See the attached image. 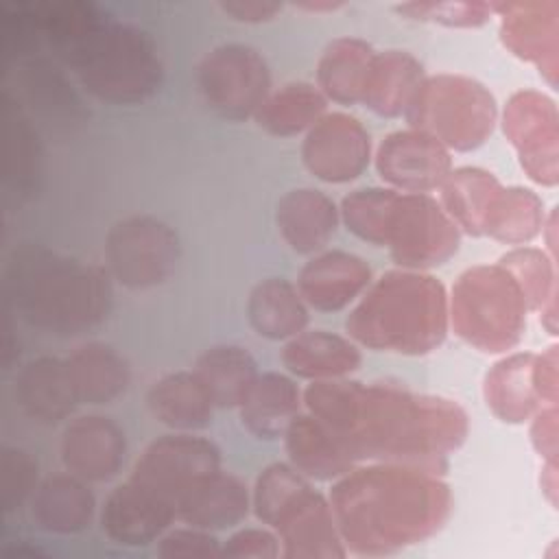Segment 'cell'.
Listing matches in <instances>:
<instances>
[{"instance_id":"3957f363","label":"cell","mask_w":559,"mask_h":559,"mask_svg":"<svg viewBox=\"0 0 559 559\" xmlns=\"http://www.w3.org/2000/svg\"><path fill=\"white\" fill-rule=\"evenodd\" d=\"M448 509V487L435 474L400 463L349 469L332 489V513L360 552L421 539L441 526Z\"/></svg>"},{"instance_id":"f1b7e54d","label":"cell","mask_w":559,"mask_h":559,"mask_svg":"<svg viewBox=\"0 0 559 559\" xmlns=\"http://www.w3.org/2000/svg\"><path fill=\"white\" fill-rule=\"evenodd\" d=\"M487 406L511 424L526 421L544 408V400L535 386V354H513L485 378Z\"/></svg>"},{"instance_id":"9a60e30c","label":"cell","mask_w":559,"mask_h":559,"mask_svg":"<svg viewBox=\"0 0 559 559\" xmlns=\"http://www.w3.org/2000/svg\"><path fill=\"white\" fill-rule=\"evenodd\" d=\"M173 520H177L175 502L133 478L118 485L100 511L107 537L124 546H144L157 539Z\"/></svg>"},{"instance_id":"f35d334b","label":"cell","mask_w":559,"mask_h":559,"mask_svg":"<svg viewBox=\"0 0 559 559\" xmlns=\"http://www.w3.org/2000/svg\"><path fill=\"white\" fill-rule=\"evenodd\" d=\"M500 266L513 275L528 308L542 312L546 306L555 308L552 260L546 258L544 251L533 247H518L500 258Z\"/></svg>"},{"instance_id":"603a6c76","label":"cell","mask_w":559,"mask_h":559,"mask_svg":"<svg viewBox=\"0 0 559 559\" xmlns=\"http://www.w3.org/2000/svg\"><path fill=\"white\" fill-rule=\"evenodd\" d=\"M491 13L502 17V39L522 59L535 61L542 70L555 72L557 7L555 2H489Z\"/></svg>"},{"instance_id":"8fae6325","label":"cell","mask_w":559,"mask_h":559,"mask_svg":"<svg viewBox=\"0 0 559 559\" xmlns=\"http://www.w3.org/2000/svg\"><path fill=\"white\" fill-rule=\"evenodd\" d=\"M216 469H221V452L210 439L175 432L155 439L142 452L131 478L164 493L177 507V498L186 487Z\"/></svg>"},{"instance_id":"ee69618b","label":"cell","mask_w":559,"mask_h":559,"mask_svg":"<svg viewBox=\"0 0 559 559\" xmlns=\"http://www.w3.org/2000/svg\"><path fill=\"white\" fill-rule=\"evenodd\" d=\"M223 13L231 15V20L238 22H266L273 20L280 11L282 4L280 2H255V0H245V2H221L218 4Z\"/></svg>"},{"instance_id":"d590c367","label":"cell","mask_w":559,"mask_h":559,"mask_svg":"<svg viewBox=\"0 0 559 559\" xmlns=\"http://www.w3.org/2000/svg\"><path fill=\"white\" fill-rule=\"evenodd\" d=\"M544 229V201L526 188H500L493 197L483 234L504 242V245H524L531 242Z\"/></svg>"},{"instance_id":"60d3db41","label":"cell","mask_w":559,"mask_h":559,"mask_svg":"<svg viewBox=\"0 0 559 559\" xmlns=\"http://www.w3.org/2000/svg\"><path fill=\"white\" fill-rule=\"evenodd\" d=\"M395 11L411 20L437 22L443 26L476 28L489 20L491 4L487 2H408V4H397Z\"/></svg>"},{"instance_id":"4fadbf2b","label":"cell","mask_w":559,"mask_h":559,"mask_svg":"<svg viewBox=\"0 0 559 559\" xmlns=\"http://www.w3.org/2000/svg\"><path fill=\"white\" fill-rule=\"evenodd\" d=\"M369 133L347 114H323L301 146L306 168L330 183L356 179L369 164Z\"/></svg>"},{"instance_id":"1f68e13d","label":"cell","mask_w":559,"mask_h":559,"mask_svg":"<svg viewBox=\"0 0 559 559\" xmlns=\"http://www.w3.org/2000/svg\"><path fill=\"white\" fill-rule=\"evenodd\" d=\"M2 151L4 183L17 194L28 197L37 190L41 173V146L37 129L26 118L20 100L4 94L2 98Z\"/></svg>"},{"instance_id":"8d00e7d4","label":"cell","mask_w":559,"mask_h":559,"mask_svg":"<svg viewBox=\"0 0 559 559\" xmlns=\"http://www.w3.org/2000/svg\"><path fill=\"white\" fill-rule=\"evenodd\" d=\"M328 98L312 83H288L262 103L253 116L273 135L290 138L310 129L325 111Z\"/></svg>"},{"instance_id":"e575fe53","label":"cell","mask_w":559,"mask_h":559,"mask_svg":"<svg viewBox=\"0 0 559 559\" xmlns=\"http://www.w3.org/2000/svg\"><path fill=\"white\" fill-rule=\"evenodd\" d=\"M439 188L443 212L454 225L472 236H480L485 214L500 192L498 179L480 168H456L450 170Z\"/></svg>"},{"instance_id":"277c9868","label":"cell","mask_w":559,"mask_h":559,"mask_svg":"<svg viewBox=\"0 0 559 559\" xmlns=\"http://www.w3.org/2000/svg\"><path fill=\"white\" fill-rule=\"evenodd\" d=\"M4 290L28 325L57 336H76L96 328L111 308L107 269L35 242H22L11 251Z\"/></svg>"},{"instance_id":"836d02e7","label":"cell","mask_w":559,"mask_h":559,"mask_svg":"<svg viewBox=\"0 0 559 559\" xmlns=\"http://www.w3.org/2000/svg\"><path fill=\"white\" fill-rule=\"evenodd\" d=\"M373 55V48L358 37H336L319 59L317 87L341 105L360 103Z\"/></svg>"},{"instance_id":"ba28073f","label":"cell","mask_w":559,"mask_h":559,"mask_svg":"<svg viewBox=\"0 0 559 559\" xmlns=\"http://www.w3.org/2000/svg\"><path fill=\"white\" fill-rule=\"evenodd\" d=\"M181 245L177 231L148 214L127 216L105 238V269L131 290L164 284L177 271Z\"/></svg>"},{"instance_id":"83f0119b","label":"cell","mask_w":559,"mask_h":559,"mask_svg":"<svg viewBox=\"0 0 559 559\" xmlns=\"http://www.w3.org/2000/svg\"><path fill=\"white\" fill-rule=\"evenodd\" d=\"M282 360L299 378L336 380L358 369L362 356L349 338L312 330L293 336L282 352Z\"/></svg>"},{"instance_id":"7c38bea8","label":"cell","mask_w":559,"mask_h":559,"mask_svg":"<svg viewBox=\"0 0 559 559\" xmlns=\"http://www.w3.org/2000/svg\"><path fill=\"white\" fill-rule=\"evenodd\" d=\"M382 181L406 194H428L452 170L450 151L424 131H395L382 140L376 153Z\"/></svg>"},{"instance_id":"44dd1931","label":"cell","mask_w":559,"mask_h":559,"mask_svg":"<svg viewBox=\"0 0 559 559\" xmlns=\"http://www.w3.org/2000/svg\"><path fill=\"white\" fill-rule=\"evenodd\" d=\"M275 221L293 251L317 253L332 240L338 225V210L321 190L297 188L277 201Z\"/></svg>"},{"instance_id":"30bf717a","label":"cell","mask_w":559,"mask_h":559,"mask_svg":"<svg viewBox=\"0 0 559 559\" xmlns=\"http://www.w3.org/2000/svg\"><path fill=\"white\" fill-rule=\"evenodd\" d=\"M386 247L400 266H439L456 253L459 227L430 194L400 192L389 221Z\"/></svg>"},{"instance_id":"d6a6232c","label":"cell","mask_w":559,"mask_h":559,"mask_svg":"<svg viewBox=\"0 0 559 559\" xmlns=\"http://www.w3.org/2000/svg\"><path fill=\"white\" fill-rule=\"evenodd\" d=\"M192 371L203 382L216 408H238L260 376L255 358L240 345H214L205 349Z\"/></svg>"},{"instance_id":"bcb514c9","label":"cell","mask_w":559,"mask_h":559,"mask_svg":"<svg viewBox=\"0 0 559 559\" xmlns=\"http://www.w3.org/2000/svg\"><path fill=\"white\" fill-rule=\"evenodd\" d=\"M301 9H308V11H334L336 7H341L338 2H325V4H312V2H308V4H299Z\"/></svg>"},{"instance_id":"d6986e66","label":"cell","mask_w":559,"mask_h":559,"mask_svg":"<svg viewBox=\"0 0 559 559\" xmlns=\"http://www.w3.org/2000/svg\"><path fill=\"white\" fill-rule=\"evenodd\" d=\"M249 513L245 483L221 469L197 478L177 498V520L203 531H223L240 524Z\"/></svg>"},{"instance_id":"7402d4cb","label":"cell","mask_w":559,"mask_h":559,"mask_svg":"<svg viewBox=\"0 0 559 559\" xmlns=\"http://www.w3.org/2000/svg\"><path fill=\"white\" fill-rule=\"evenodd\" d=\"M94 511V493L83 478L70 472L44 478L31 498V518L46 533H81L92 524Z\"/></svg>"},{"instance_id":"4dcf8cb0","label":"cell","mask_w":559,"mask_h":559,"mask_svg":"<svg viewBox=\"0 0 559 559\" xmlns=\"http://www.w3.org/2000/svg\"><path fill=\"white\" fill-rule=\"evenodd\" d=\"M66 360L81 404H109L129 386L127 360L107 343H83Z\"/></svg>"},{"instance_id":"52a82bcc","label":"cell","mask_w":559,"mask_h":559,"mask_svg":"<svg viewBox=\"0 0 559 559\" xmlns=\"http://www.w3.org/2000/svg\"><path fill=\"white\" fill-rule=\"evenodd\" d=\"M406 120L445 148L469 151L480 146L496 122V100L474 79L439 74L417 87Z\"/></svg>"},{"instance_id":"ffe728a7","label":"cell","mask_w":559,"mask_h":559,"mask_svg":"<svg viewBox=\"0 0 559 559\" xmlns=\"http://www.w3.org/2000/svg\"><path fill=\"white\" fill-rule=\"evenodd\" d=\"M371 282L369 266L354 253L325 251L299 273L297 290L321 312H336L352 304Z\"/></svg>"},{"instance_id":"f546056e","label":"cell","mask_w":559,"mask_h":559,"mask_svg":"<svg viewBox=\"0 0 559 559\" xmlns=\"http://www.w3.org/2000/svg\"><path fill=\"white\" fill-rule=\"evenodd\" d=\"M247 317L251 328L269 341L293 338L308 325L304 297L284 277H266L251 288Z\"/></svg>"},{"instance_id":"d4e9b609","label":"cell","mask_w":559,"mask_h":559,"mask_svg":"<svg viewBox=\"0 0 559 559\" xmlns=\"http://www.w3.org/2000/svg\"><path fill=\"white\" fill-rule=\"evenodd\" d=\"M299 408L301 393L297 384L275 371L260 373L238 406L242 426L264 441L284 437Z\"/></svg>"},{"instance_id":"7a4b0ae2","label":"cell","mask_w":559,"mask_h":559,"mask_svg":"<svg viewBox=\"0 0 559 559\" xmlns=\"http://www.w3.org/2000/svg\"><path fill=\"white\" fill-rule=\"evenodd\" d=\"M31 9L50 55L98 100L140 105L159 90L162 59L142 28L85 0H48Z\"/></svg>"},{"instance_id":"5bb4252c","label":"cell","mask_w":559,"mask_h":559,"mask_svg":"<svg viewBox=\"0 0 559 559\" xmlns=\"http://www.w3.org/2000/svg\"><path fill=\"white\" fill-rule=\"evenodd\" d=\"M504 133L520 151L528 175L546 186L557 179L544 164L557 173V111L555 103L537 92H518L504 109Z\"/></svg>"},{"instance_id":"8992f818","label":"cell","mask_w":559,"mask_h":559,"mask_svg":"<svg viewBox=\"0 0 559 559\" xmlns=\"http://www.w3.org/2000/svg\"><path fill=\"white\" fill-rule=\"evenodd\" d=\"M450 308L461 338L483 352H507L524 332L528 306L513 275L496 264L467 269L452 290Z\"/></svg>"},{"instance_id":"2e32d148","label":"cell","mask_w":559,"mask_h":559,"mask_svg":"<svg viewBox=\"0 0 559 559\" xmlns=\"http://www.w3.org/2000/svg\"><path fill=\"white\" fill-rule=\"evenodd\" d=\"M17 83L26 107L50 129L74 131L87 120V109L55 57L33 52L17 61Z\"/></svg>"},{"instance_id":"9c48e42d","label":"cell","mask_w":559,"mask_h":559,"mask_svg":"<svg viewBox=\"0 0 559 559\" xmlns=\"http://www.w3.org/2000/svg\"><path fill=\"white\" fill-rule=\"evenodd\" d=\"M197 83L207 107L231 122L255 116L271 94L264 57L245 44H223L210 50L197 68Z\"/></svg>"},{"instance_id":"ab89813d","label":"cell","mask_w":559,"mask_h":559,"mask_svg":"<svg viewBox=\"0 0 559 559\" xmlns=\"http://www.w3.org/2000/svg\"><path fill=\"white\" fill-rule=\"evenodd\" d=\"M37 485V461L26 450L4 448L0 456V502L4 513L31 502Z\"/></svg>"},{"instance_id":"ac0fdd59","label":"cell","mask_w":559,"mask_h":559,"mask_svg":"<svg viewBox=\"0 0 559 559\" xmlns=\"http://www.w3.org/2000/svg\"><path fill=\"white\" fill-rule=\"evenodd\" d=\"M15 402L33 421L59 424L81 404L66 358L39 356L15 376Z\"/></svg>"},{"instance_id":"5b68a950","label":"cell","mask_w":559,"mask_h":559,"mask_svg":"<svg viewBox=\"0 0 559 559\" xmlns=\"http://www.w3.org/2000/svg\"><path fill=\"white\" fill-rule=\"evenodd\" d=\"M448 330V295L421 273L382 275L347 317V332L362 345L400 354L435 349Z\"/></svg>"},{"instance_id":"4316f807","label":"cell","mask_w":559,"mask_h":559,"mask_svg":"<svg viewBox=\"0 0 559 559\" xmlns=\"http://www.w3.org/2000/svg\"><path fill=\"white\" fill-rule=\"evenodd\" d=\"M424 81L421 63L404 50L376 52L367 72L362 100L378 116L395 118L406 114L417 87Z\"/></svg>"},{"instance_id":"484cf974","label":"cell","mask_w":559,"mask_h":559,"mask_svg":"<svg viewBox=\"0 0 559 559\" xmlns=\"http://www.w3.org/2000/svg\"><path fill=\"white\" fill-rule=\"evenodd\" d=\"M284 439L290 465L306 478L338 480L354 467V459L310 413H299L288 426Z\"/></svg>"},{"instance_id":"e0dca14e","label":"cell","mask_w":559,"mask_h":559,"mask_svg":"<svg viewBox=\"0 0 559 559\" xmlns=\"http://www.w3.org/2000/svg\"><path fill=\"white\" fill-rule=\"evenodd\" d=\"M124 432L103 415H81L72 419L61 437L63 467L92 483L109 480L118 474L124 461Z\"/></svg>"},{"instance_id":"7bdbcfd3","label":"cell","mask_w":559,"mask_h":559,"mask_svg":"<svg viewBox=\"0 0 559 559\" xmlns=\"http://www.w3.org/2000/svg\"><path fill=\"white\" fill-rule=\"evenodd\" d=\"M280 555V537L264 528H240L223 544V557L273 559Z\"/></svg>"},{"instance_id":"cb8c5ba5","label":"cell","mask_w":559,"mask_h":559,"mask_svg":"<svg viewBox=\"0 0 559 559\" xmlns=\"http://www.w3.org/2000/svg\"><path fill=\"white\" fill-rule=\"evenodd\" d=\"M146 406L159 424L177 432L203 430L216 408L194 371H175L155 380L146 393Z\"/></svg>"},{"instance_id":"b9f144b4","label":"cell","mask_w":559,"mask_h":559,"mask_svg":"<svg viewBox=\"0 0 559 559\" xmlns=\"http://www.w3.org/2000/svg\"><path fill=\"white\" fill-rule=\"evenodd\" d=\"M157 555L166 559L175 557H223L221 542L203 528L190 526V528H175L166 535L157 537Z\"/></svg>"},{"instance_id":"6da1fadb","label":"cell","mask_w":559,"mask_h":559,"mask_svg":"<svg viewBox=\"0 0 559 559\" xmlns=\"http://www.w3.org/2000/svg\"><path fill=\"white\" fill-rule=\"evenodd\" d=\"M304 402L354 461L386 459L439 474L467 435V417L454 402L395 386L314 380Z\"/></svg>"},{"instance_id":"74e56055","label":"cell","mask_w":559,"mask_h":559,"mask_svg":"<svg viewBox=\"0 0 559 559\" xmlns=\"http://www.w3.org/2000/svg\"><path fill=\"white\" fill-rule=\"evenodd\" d=\"M400 192L393 188H362L343 199L341 218L358 238L384 247L393 205Z\"/></svg>"},{"instance_id":"f6af8a7d","label":"cell","mask_w":559,"mask_h":559,"mask_svg":"<svg viewBox=\"0 0 559 559\" xmlns=\"http://www.w3.org/2000/svg\"><path fill=\"white\" fill-rule=\"evenodd\" d=\"M555 406L537 411L535 426H533V441L542 454H548L555 463V450H557V428H555Z\"/></svg>"}]
</instances>
